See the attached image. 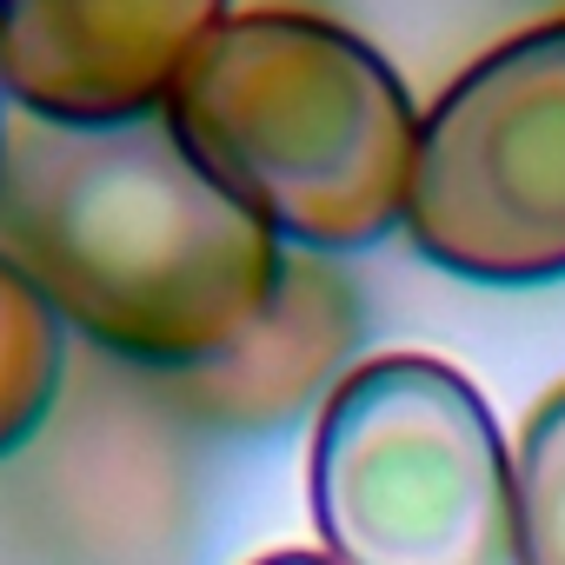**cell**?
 I'll use <instances>...</instances> for the list:
<instances>
[{
  "instance_id": "cell-3",
  "label": "cell",
  "mask_w": 565,
  "mask_h": 565,
  "mask_svg": "<svg viewBox=\"0 0 565 565\" xmlns=\"http://www.w3.org/2000/svg\"><path fill=\"white\" fill-rule=\"evenodd\" d=\"M333 565H512V452L479 386L426 353L353 366L307 452Z\"/></svg>"
},
{
  "instance_id": "cell-2",
  "label": "cell",
  "mask_w": 565,
  "mask_h": 565,
  "mask_svg": "<svg viewBox=\"0 0 565 565\" xmlns=\"http://www.w3.org/2000/svg\"><path fill=\"white\" fill-rule=\"evenodd\" d=\"M167 127L300 253H353L406 220L419 107L340 21L226 14L167 94Z\"/></svg>"
},
{
  "instance_id": "cell-9",
  "label": "cell",
  "mask_w": 565,
  "mask_h": 565,
  "mask_svg": "<svg viewBox=\"0 0 565 565\" xmlns=\"http://www.w3.org/2000/svg\"><path fill=\"white\" fill-rule=\"evenodd\" d=\"M253 565H333L327 552H266V558H253Z\"/></svg>"
},
{
  "instance_id": "cell-10",
  "label": "cell",
  "mask_w": 565,
  "mask_h": 565,
  "mask_svg": "<svg viewBox=\"0 0 565 565\" xmlns=\"http://www.w3.org/2000/svg\"><path fill=\"white\" fill-rule=\"evenodd\" d=\"M0 100H8V94H0ZM0 120H8V107H0Z\"/></svg>"
},
{
  "instance_id": "cell-4",
  "label": "cell",
  "mask_w": 565,
  "mask_h": 565,
  "mask_svg": "<svg viewBox=\"0 0 565 565\" xmlns=\"http://www.w3.org/2000/svg\"><path fill=\"white\" fill-rule=\"evenodd\" d=\"M399 226L452 279H565V14L486 47L419 114Z\"/></svg>"
},
{
  "instance_id": "cell-8",
  "label": "cell",
  "mask_w": 565,
  "mask_h": 565,
  "mask_svg": "<svg viewBox=\"0 0 565 565\" xmlns=\"http://www.w3.org/2000/svg\"><path fill=\"white\" fill-rule=\"evenodd\" d=\"M512 565H565V386H552L519 426Z\"/></svg>"
},
{
  "instance_id": "cell-11",
  "label": "cell",
  "mask_w": 565,
  "mask_h": 565,
  "mask_svg": "<svg viewBox=\"0 0 565 565\" xmlns=\"http://www.w3.org/2000/svg\"><path fill=\"white\" fill-rule=\"evenodd\" d=\"M558 8H565V0H558Z\"/></svg>"
},
{
  "instance_id": "cell-1",
  "label": "cell",
  "mask_w": 565,
  "mask_h": 565,
  "mask_svg": "<svg viewBox=\"0 0 565 565\" xmlns=\"http://www.w3.org/2000/svg\"><path fill=\"white\" fill-rule=\"evenodd\" d=\"M0 253L61 327L100 353L180 373L233 347L279 279V233L226 193L167 114L0 120Z\"/></svg>"
},
{
  "instance_id": "cell-6",
  "label": "cell",
  "mask_w": 565,
  "mask_h": 565,
  "mask_svg": "<svg viewBox=\"0 0 565 565\" xmlns=\"http://www.w3.org/2000/svg\"><path fill=\"white\" fill-rule=\"evenodd\" d=\"M360 294L320 253H287L259 320L200 366L160 373V399L206 433H279L347 380L360 353Z\"/></svg>"
},
{
  "instance_id": "cell-5",
  "label": "cell",
  "mask_w": 565,
  "mask_h": 565,
  "mask_svg": "<svg viewBox=\"0 0 565 565\" xmlns=\"http://www.w3.org/2000/svg\"><path fill=\"white\" fill-rule=\"evenodd\" d=\"M233 0H0V94L41 120L160 114Z\"/></svg>"
},
{
  "instance_id": "cell-7",
  "label": "cell",
  "mask_w": 565,
  "mask_h": 565,
  "mask_svg": "<svg viewBox=\"0 0 565 565\" xmlns=\"http://www.w3.org/2000/svg\"><path fill=\"white\" fill-rule=\"evenodd\" d=\"M61 313L0 253V459L21 452L61 393Z\"/></svg>"
}]
</instances>
